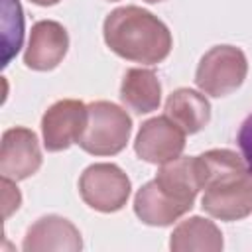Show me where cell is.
Instances as JSON below:
<instances>
[{
    "label": "cell",
    "instance_id": "obj_1",
    "mask_svg": "<svg viewBox=\"0 0 252 252\" xmlns=\"http://www.w3.org/2000/svg\"><path fill=\"white\" fill-rule=\"evenodd\" d=\"M203 211L219 220L234 222L252 215V171L242 154L215 148L195 156Z\"/></svg>",
    "mask_w": 252,
    "mask_h": 252
},
{
    "label": "cell",
    "instance_id": "obj_2",
    "mask_svg": "<svg viewBox=\"0 0 252 252\" xmlns=\"http://www.w3.org/2000/svg\"><path fill=\"white\" fill-rule=\"evenodd\" d=\"M102 37L112 53L142 65L161 63L173 47L169 28L156 14L134 4L114 8L104 18Z\"/></svg>",
    "mask_w": 252,
    "mask_h": 252
},
{
    "label": "cell",
    "instance_id": "obj_3",
    "mask_svg": "<svg viewBox=\"0 0 252 252\" xmlns=\"http://www.w3.org/2000/svg\"><path fill=\"white\" fill-rule=\"evenodd\" d=\"M89 118L79 148L91 156H116L130 142L132 118L110 100H93L87 104Z\"/></svg>",
    "mask_w": 252,
    "mask_h": 252
},
{
    "label": "cell",
    "instance_id": "obj_4",
    "mask_svg": "<svg viewBox=\"0 0 252 252\" xmlns=\"http://www.w3.org/2000/svg\"><path fill=\"white\" fill-rule=\"evenodd\" d=\"M248 75V59L236 45H215L199 59L195 85L201 93L220 98L234 93Z\"/></svg>",
    "mask_w": 252,
    "mask_h": 252
},
{
    "label": "cell",
    "instance_id": "obj_5",
    "mask_svg": "<svg viewBox=\"0 0 252 252\" xmlns=\"http://www.w3.org/2000/svg\"><path fill=\"white\" fill-rule=\"evenodd\" d=\"M130 193V177L116 163H91L79 177L81 199L98 213H116L124 209Z\"/></svg>",
    "mask_w": 252,
    "mask_h": 252
},
{
    "label": "cell",
    "instance_id": "obj_6",
    "mask_svg": "<svg viewBox=\"0 0 252 252\" xmlns=\"http://www.w3.org/2000/svg\"><path fill=\"white\" fill-rule=\"evenodd\" d=\"M185 130L177 126L165 114L148 118L138 128L134 140V152L140 159L163 165L171 159H177L185 150Z\"/></svg>",
    "mask_w": 252,
    "mask_h": 252
},
{
    "label": "cell",
    "instance_id": "obj_7",
    "mask_svg": "<svg viewBox=\"0 0 252 252\" xmlns=\"http://www.w3.org/2000/svg\"><path fill=\"white\" fill-rule=\"evenodd\" d=\"M87 118V104L79 98H61L53 102L41 116L43 148L47 152H63L77 144L85 132Z\"/></svg>",
    "mask_w": 252,
    "mask_h": 252
},
{
    "label": "cell",
    "instance_id": "obj_8",
    "mask_svg": "<svg viewBox=\"0 0 252 252\" xmlns=\"http://www.w3.org/2000/svg\"><path fill=\"white\" fill-rule=\"evenodd\" d=\"M43 156L37 134L26 126H14L2 132L0 173L12 181H24L37 173Z\"/></svg>",
    "mask_w": 252,
    "mask_h": 252
},
{
    "label": "cell",
    "instance_id": "obj_9",
    "mask_svg": "<svg viewBox=\"0 0 252 252\" xmlns=\"http://www.w3.org/2000/svg\"><path fill=\"white\" fill-rule=\"evenodd\" d=\"M69 51V33L55 20H39L30 30L24 63L32 71L55 69Z\"/></svg>",
    "mask_w": 252,
    "mask_h": 252
},
{
    "label": "cell",
    "instance_id": "obj_10",
    "mask_svg": "<svg viewBox=\"0 0 252 252\" xmlns=\"http://www.w3.org/2000/svg\"><path fill=\"white\" fill-rule=\"evenodd\" d=\"M83 248V238L79 228L65 217L45 215L39 217L28 230L22 242L24 252H79Z\"/></svg>",
    "mask_w": 252,
    "mask_h": 252
},
{
    "label": "cell",
    "instance_id": "obj_11",
    "mask_svg": "<svg viewBox=\"0 0 252 252\" xmlns=\"http://www.w3.org/2000/svg\"><path fill=\"white\" fill-rule=\"evenodd\" d=\"M154 181L165 197H169L173 203H177L179 207H183L189 213L195 205L199 191H201L195 156L193 158L179 156L177 159H171V161L159 165Z\"/></svg>",
    "mask_w": 252,
    "mask_h": 252
},
{
    "label": "cell",
    "instance_id": "obj_12",
    "mask_svg": "<svg viewBox=\"0 0 252 252\" xmlns=\"http://www.w3.org/2000/svg\"><path fill=\"white\" fill-rule=\"evenodd\" d=\"M163 114L181 126L185 134H197L211 120V102L207 100L205 93L179 87L165 98Z\"/></svg>",
    "mask_w": 252,
    "mask_h": 252
},
{
    "label": "cell",
    "instance_id": "obj_13",
    "mask_svg": "<svg viewBox=\"0 0 252 252\" xmlns=\"http://www.w3.org/2000/svg\"><path fill=\"white\" fill-rule=\"evenodd\" d=\"M120 100L136 114L158 110L161 102V83L156 71L144 67L128 69L120 83Z\"/></svg>",
    "mask_w": 252,
    "mask_h": 252
},
{
    "label": "cell",
    "instance_id": "obj_14",
    "mask_svg": "<svg viewBox=\"0 0 252 252\" xmlns=\"http://www.w3.org/2000/svg\"><path fill=\"white\" fill-rule=\"evenodd\" d=\"M224 246L220 228L205 217H189L181 220L169 234V250L173 252H220Z\"/></svg>",
    "mask_w": 252,
    "mask_h": 252
},
{
    "label": "cell",
    "instance_id": "obj_15",
    "mask_svg": "<svg viewBox=\"0 0 252 252\" xmlns=\"http://www.w3.org/2000/svg\"><path fill=\"white\" fill-rule=\"evenodd\" d=\"M134 213L148 226H169L179 220L187 211L165 197L156 181L144 183L134 195Z\"/></svg>",
    "mask_w": 252,
    "mask_h": 252
},
{
    "label": "cell",
    "instance_id": "obj_16",
    "mask_svg": "<svg viewBox=\"0 0 252 252\" xmlns=\"http://www.w3.org/2000/svg\"><path fill=\"white\" fill-rule=\"evenodd\" d=\"M24 39V12L18 0L2 2V65L6 67L20 51Z\"/></svg>",
    "mask_w": 252,
    "mask_h": 252
},
{
    "label": "cell",
    "instance_id": "obj_17",
    "mask_svg": "<svg viewBox=\"0 0 252 252\" xmlns=\"http://www.w3.org/2000/svg\"><path fill=\"white\" fill-rule=\"evenodd\" d=\"M236 142H238L240 154H242V158H244L248 169L252 171V114H248V116L244 118V122L240 124Z\"/></svg>",
    "mask_w": 252,
    "mask_h": 252
},
{
    "label": "cell",
    "instance_id": "obj_18",
    "mask_svg": "<svg viewBox=\"0 0 252 252\" xmlns=\"http://www.w3.org/2000/svg\"><path fill=\"white\" fill-rule=\"evenodd\" d=\"M2 205H4V219H8L14 211L20 209V203H22V195H20V189L16 187V181L8 179V177H2Z\"/></svg>",
    "mask_w": 252,
    "mask_h": 252
},
{
    "label": "cell",
    "instance_id": "obj_19",
    "mask_svg": "<svg viewBox=\"0 0 252 252\" xmlns=\"http://www.w3.org/2000/svg\"><path fill=\"white\" fill-rule=\"evenodd\" d=\"M32 4H37V6H53V4H57V2H61V0H30Z\"/></svg>",
    "mask_w": 252,
    "mask_h": 252
},
{
    "label": "cell",
    "instance_id": "obj_20",
    "mask_svg": "<svg viewBox=\"0 0 252 252\" xmlns=\"http://www.w3.org/2000/svg\"><path fill=\"white\" fill-rule=\"evenodd\" d=\"M144 2H148V4H158V2H163V0H144Z\"/></svg>",
    "mask_w": 252,
    "mask_h": 252
},
{
    "label": "cell",
    "instance_id": "obj_21",
    "mask_svg": "<svg viewBox=\"0 0 252 252\" xmlns=\"http://www.w3.org/2000/svg\"><path fill=\"white\" fill-rule=\"evenodd\" d=\"M108 2H118V0H108Z\"/></svg>",
    "mask_w": 252,
    "mask_h": 252
}]
</instances>
